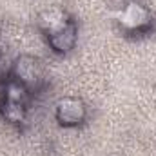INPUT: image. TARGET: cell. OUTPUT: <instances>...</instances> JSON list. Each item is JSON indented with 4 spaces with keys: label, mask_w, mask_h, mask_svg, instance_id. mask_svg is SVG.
Segmentation results:
<instances>
[{
    "label": "cell",
    "mask_w": 156,
    "mask_h": 156,
    "mask_svg": "<svg viewBox=\"0 0 156 156\" xmlns=\"http://www.w3.org/2000/svg\"><path fill=\"white\" fill-rule=\"evenodd\" d=\"M56 118L64 125H76L85 118V105L78 98H62L56 104Z\"/></svg>",
    "instance_id": "3"
},
{
    "label": "cell",
    "mask_w": 156,
    "mask_h": 156,
    "mask_svg": "<svg viewBox=\"0 0 156 156\" xmlns=\"http://www.w3.org/2000/svg\"><path fill=\"white\" fill-rule=\"evenodd\" d=\"M115 18L118 20V24L123 29L129 31H136L142 29L144 26L149 24V13L144 5L136 4V2H129L123 9H120L118 13H115Z\"/></svg>",
    "instance_id": "1"
},
{
    "label": "cell",
    "mask_w": 156,
    "mask_h": 156,
    "mask_svg": "<svg viewBox=\"0 0 156 156\" xmlns=\"http://www.w3.org/2000/svg\"><path fill=\"white\" fill-rule=\"evenodd\" d=\"M13 73L22 85H37L42 80V66L33 56H20L13 66Z\"/></svg>",
    "instance_id": "2"
},
{
    "label": "cell",
    "mask_w": 156,
    "mask_h": 156,
    "mask_svg": "<svg viewBox=\"0 0 156 156\" xmlns=\"http://www.w3.org/2000/svg\"><path fill=\"white\" fill-rule=\"evenodd\" d=\"M76 42V26L73 22H69L66 27H62L60 31L49 35V44L55 51L58 53H67L69 49H73Z\"/></svg>",
    "instance_id": "5"
},
{
    "label": "cell",
    "mask_w": 156,
    "mask_h": 156,
    "mask_svg": "<svg viewBox=\"0 0 156 156\" xmlns=\"http://www.w3.org/2000/svg\"><path fill=\"white\" fill-rule=\"evenodd\" d=\"M5 98L7 102L13 104H26V87L20 82H13L5 89Z\"/></svg>",
    "instance_id": "6"
},
{
    "label": "cell",
    "mask_w": 156,
    "mask_h": 156,
    "mask_svg": "<svg viewBox=\"0 0 156 156\" xmlns=\"http://www.w3.org/2000/svg\"><path fill=\"white\" fill-rule=\"evenodd\" d=\"M38 24L47 35H53V33L60 31L62 27H66L69 24V20H67V15L64 13V9L51 7V9H45L40 13Z\"/></svg>",
    "instance_id": "4"
},
{
    "label": "cell",
    "mask_w": 156,
    "mask_h": 156,
    "mask_svg": "<svg viewBox=\"0 0 156 156\" xmlns=\"http://www.w3.org/2000/svg\"><path fill=\"white\" fill-rule=\"evenodd\" d=\"M4 115L9 122H22L24 120V104H13V102H5V109Z\"/></svg>",
    "instance_id": "7"
}]
</instances>
